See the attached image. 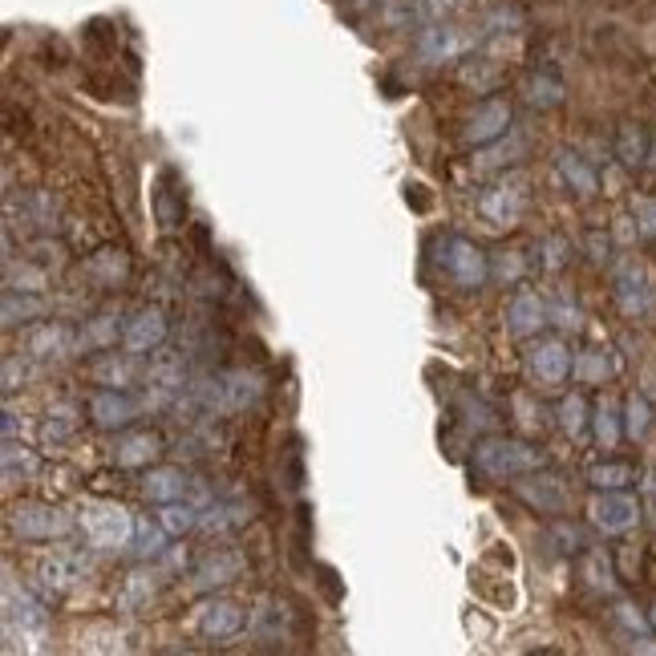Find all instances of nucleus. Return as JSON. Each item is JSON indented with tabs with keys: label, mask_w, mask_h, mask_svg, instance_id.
<instances>
[{
	"label": "nucleus",
	"mask_w": 656,
	"mask_h": 656,
	"mask_svg": "<svg viewBox=\"0 0 656 656\" xmlns=\"http://www.w3.org/2000/svg\"><path fill=\"white\" fill-rule=\"evenodd\" d=\"M94 381L106 389H130L134 381H146L143 357L130 353V349H122V353H106V357L94 365Z\"/></svg>",
	"instance_id": "22"
},
{
	"label": "nucleus",
	"mask_w": 656,
	"mask_h": 656,
	"mask_svg": "<svg viewBox=\"0 0 656 656\" xmlns=\"http://www.w3.org/2000/svg\"><path fill=\"white\" fill-rule=\"evenodd\" d=\"M167 332H171V328H167V316L158 313V308H138V313L126 320V328H122V349L138 353V357L158 353L162 341H167Z\"/></svg>",
	"instance_id": "15"
},
{
	"label": "nucleus",
	"mask_w": 656,
	"mask_h": 656,
	"mask_svg": "<svg viewBox=\"0 0 656 656\" xmlns=\"http://www.w3.org/2000/svg\"><path fill=\"white\" fill-rule=\"evenodd\" d=\"M551 320H559V325H580V316H575V308H568V304H559V308H551Z\"/></svg>",
	"instance_id": "46"
},
{
	"label": "nucleus",
	"mask_w": 656,
	"mask_h": 656,
	"mask_svg": "<svg viewBox=\"0 0 656 656\" xmlns=\"http://www.w3.org/2000/svg\"><path fill=\"white\" fill-rule=\"evenodd\" d=\"M478 211H483V219L486 223H495V228H511V223H519V215L527 211V183H523L519 174L499 179V183L486 186L483 195H478Z\"/></svg>",
	"instance_id": "7"
},
{
	"label": "nucleus",
	"mask_w": 656,
	"mask_h": 656,
	"mask_svg": "<svg viewBox=\"0 0 656 656\" xmlns=\"http://www.w3.org/2000/svg\"><path fill=\"white\" fill-rule=\"evenodd\" d=\"M243 624H247V616H243L240 604H228V599H211V604H203L199 612H195V628H199V636L207 641H231V636H240Z\"/></svg>",
	"instance_id": "19"
},
{
	"label": "nucleus",
	"mask_w": 656,
	"mask_h": 656,
	"mask_svg": "<svg viewBox=\"0 0 656 656\" xmlns=\"http://www.w3.org/2000/svg\"><path fill=\"white\" fill-rule=\"evenodd\" d=\"M4 438H16V414L13 410H4Z\"/></svg>",
	"instance_id": "47"
},
{
	"label": "nucleus",
	"mask_w": 656,
	"mask_h": 656,
	"mask_svg": "<svg viewBox=\"0 0 656 656\" xmlns=\"http://www.w3.org/2000/svg\"><path fill=\"white\" fill-rule=\"evenodd\" d=\"M0 462H4V478H9V483H13V478H29V474H37V454L25 450L16 438H4Z\"/></svg>",
	"instance_id": "33"
},
{
	"label": "nucleus",
	"mask_w": 656,
	"mask_h": 656,
	"mask_svg": "<svg viewBox=\"0 0 656 656\" xmlns=\"http://www.w3.org/2000/svg\"><path fill=\"white\" fill-rule=\"evenodd\" d=\"M25 377H29V365L21 357H4V393H13L16 386H25Z\"/></svg>",
	"instance_id": "44"
},
{
	"label": "nucleus",
	"mask_w": 656,
	"mask_h": 656,
	"mask_svg": "<svg viewBox=\"0 0 656 656\" xmlns=\"http://www.w3.org/2000/svg\"><path fill=\"white\" fill-rule=\"evenodd\" d=\"M624 422H628V438H644L648 426H653V405L641 393H632L624 405Z\"/></svg>",
	"instance_id": "38"
},
{
	"label": "nucleus",
	"mask_w": 656,
	"mask_h": 656,
	"mask_svg": "<svg viewBox=\"0 0 656 656\" xmlns=\"http://www.w3.org/2000/svg\"><path fill=\"white\" fill-rule=\"evenodd\" d=\"M653 628H656V604H653Z\"/></svg>",
	"instance_id": "48"
},
{
	"label": "nucleus",
	"mask_w": 656,
	"mask_h": 656,
	"mask_svg": "<svg viewBox=\"0 0 656 656\" xmlns=\"http://www.w3.org/2000/svg\"><path fill=\"white\" fill-rule=\"evenodd\" d=\"M620 158L624 162H641L644 158V138L636 126H624V134H620Z\"/></svg>",
	"instance_id": "43"
},
{
	"label": "nucleus",
	"mask_w": 656,
	"mask_h": 656,
	"mask_svg": "<svg viewBox=\"0 0 656 656\" xmlns=\"http://www.w3.org/2000/svg\"><path fill=\"white\" fill-rule=\"evenodd\" d=\"M86 276L101 288H118L130 276V264L118 247H101V252H94V256L86 259Z\"/></svg>",
	"instance_id": "25"
},
{
	"label": "nucleus",
	"mask_w": 656,
	"mask_h": 656,
	"mask_svg": "<svg viewBox=\"0 0 656 656\" xmlns=\"http://www.w3.org/2000/svg\"><path fill=\"white\" fill-rule=\"evenodd\" d=\"M523 94H527L531 106L551 110V106H559V101H563V82H559L556 73H535V77H527Z\"/></svg>",
	"instance_id": "32"
},
{
	"label": "nucleus",
	"mask_w": 656,
	"mask_h": 656,
	"mask_svg": "<svg viewBox=\"0 0 656 656\" xmlns=\"http://www.w3.org/2000/svg\"><path fill=\"white\" fill-rule=\"evenodd\" d=\"M73 429H77V422H73L70 405L49 410V417H45V426H41V446H61L65 438H73Z\"/></svg>",
	"instance_id": "35"
},
{
	"label": "nucleus",
	"mask_w": 656,
	"mask_h": 656,
	"mask_svg": "<svg viewBox=\"0 0 656 656\" xmlns=\"http://www.w3.org/2000/svg\"><path fill=\"white\" fill-rule=\"evenodd\" d=\"M547 325H551V304L539 292L519 288L511 296V304H507V328H511L514 337H539Z\"/></svg>",
	"instance_id": "13"
},
{
	"label": "nucleus",
	"mask_w": 656,
	"mask_h": 656,
	"mask_svg": "<svg viewBox=\"0 0 656 656\" xmlns=\"http://www.w3.org/2000/svg\"><path fill=\"white\" fill-rule=\"evenodd\" d=\"M77 523H82L94 551H126L130 539H134V527H138V519L122 502L106 499H89L77 514Z\"/></svg>",
	"instance_id": "3"
},
{
	"label": "nucleus",
	"mask_w": 656,
	"mask_h": 656,
	"mask_svg": "<svg viewBox=\"0 0 656 656\" xmlns=\"http://www.w3.org/2000/svg\"><path fill=\"white\" fill-rule=\"evenodd\" d=\"M167 535L171 531L162 527V523H150V519H138V527H134V539H130V556L134 559H158L167 551Z\"/></svg>",
	"instance_id": "28"
},
{
	"label": "nucleus",
	"mask_w": 656,
	"mask_h": 656,
	"mask_svg": "<svg viewBox=\"0 0 656 656\" xmlns=\"http://www.w3.org/2000/svg\"><path fill=\"white\" fill-rule=\"evenodd\" d=\"M559 414V426H563V434H571V438H580L587 426V401L580 398V393H571V398H563L556 405Z\"/></svg>",
	"instance_id": "36"
},
{
	"label": "nucleus",
	"mask_w": 656,
	"mask_h": 656,
	"mask_svg": "<svg viewBox=\"0 0 656 656\" xmlns=\"http://www.w3.org/2000/svg\"><path fill=\"white\" fill-rule=\"evenodd\" d=\"M49 632V612H45V599H37L25 584H16L13 571H4V636L9 641H45Z\"/></svg>",
	"instance_id": "4"
},
{
	"label": "nucleus",
	"mask_w": 656,
	"mask_h": 656,
	"mask_svg": "<svg viewBox=\"0 0 656 656\" xmlns=\"http://www.w3.org/2000/svg\"><path fill=\"white\" fill-rule=\"evenodd\" d=\"M632 478H636V471L628 462H596L587 471V483L596 486V490H624Z\"/></svg>",
	"instance_id": "34"
},
{
	"label": "nucleus",
	"mask_w": 656,
	"mask_h": 656,
	"mask_svg": "<svg viewBox=\"0 0 656 656\" xmlns=\"http://www.w3.org/2000/svg\"><path fill=\"white\" fill-rule=\"evenodd\" d=\"M25 353L37 361H65L73 353H82V344H77V332L70 325H37L25 337Z\"/></svg>",
	"instance_id": "18"
},
{
	"label": "nucleus",
	"mask_w": 656,
	"mask_h": 656,
	"mask_svg": "<svg viewBox=\"0 0 656 656\" xmlns=\"http://www.w3.org/2000/svg\"><path fill=\"white\" fill-rule=\"evenodd\" d=\"M158 454H162V442H158V434H150V429H130L114 446V462L122 471H143Z\"/></svg>",
	"instance_id": "23"
},
{
	"label": "nucleus",
	"mask_w": 656,
	"mask_h": 656,
	"mask_svg": "<svg viewBox=\"0 0 656 656\" xmlns=\"http://www.w3.org/2000/svg\"><path fill=\"white\" fill-rule=\"evenodd\" d=\"M259 393H264V377L252 369H228L211 377V381H199L191 389V401L199 405L203 414L228 417V414H243L247 405H256Z\"/></svg>",
	"instance_id": "1"
},
{
	"label": "nucleus",
	"mask_w": 656,
	"mask_h": 656,
	"mask_svg": "<svg viewBox=\"0 0 656 656\" xmlns=\"http://www.w3.org/2000/svg\"><path fill=\"white\" fill-rule=\"evenodd\" d=\"M203 507L191 499H174V502H158V523L171 531V535H191L199 531Z\"/></svg>",
	"instance_id": "26"
},
{
	"label": "nucleus",
	"mask_w": 656,
	"mask_h": 656,
	"mask_svg": "<svg viewBox=\"0 0 656 656\" xmlns=\"http://www.w3.org/2000/svg\"><path fill=\"white\" fill-rule=\"evenodd\" d=\"M612 280H616V300H620V308H624L628 316H641L644 308L653 304V280H648L641 259L616 264Z\"/></svg>",
	"instance_id": "14"
},
{
	"label": "nucleus",
	"mask_w": 656,
	"mask_h": 656,
	"mask_svg": "<svg viewBox=\"0 0 656 656\" xmlns=\"http://www.w3.org/2000/svg\"><path fill=\"white\" fill-rule=\"evenodd\" d=\"M143 490H146V499L150 502H174V499L199 502V486H195V478H191L186 471H179V466H158V471H150L146 474Z\"/></svg>",
	"instance_id": "21"
},
{
	"label": "nucleus",
	"mask_w": 656,
	"mask_h": 656,
	"mask_svg": "<svg viewBox=\"0 0 656 656\" xmlns=\"http://www.w3.org/2000/svg\"><path fill=\"white\" fill-rule=\"evenodd\" d=\"M575 377L580 381H608L612 377V361L599 357V353H580L575 357Z\"/></svg>",
	"instance_id": "41"
},
{
	"label": "nucleus",
	"mask_w": 656,
	"mask_h": 656,
	"mask_svg": "<svg viewBox=\"0 0 656 656\" xmlns=\"http://www.w3.org/2000/svg\"><path fill=\"white\" fill-rule=\"evenodd\" d=\"M511 106L502 98H490L483 101L471 118H466V126H462V143L466 146H495L499 138L511 134Z\"/></svg>",
	"instance_id": "11"
},
{
	"label": "nucleus",
	"mask_w": 656,
	"mask_h": 656,
	"mask_svg": "<svg viewBox=\"0 0 656 656\" xmlns=\"http://www.w3.org/2000/svg\"><path fill=\"white\" fill-rule=\"evenodd\" d=\"M587 514L604 535H624L641 523V507L624 490H599L596 499L587 502Z\"/></svg>",
	"instance_id": "9"
},
{
	"label": "nucleus",
	"mask_w": 656,
	"mask_h": 656,
	"mask_svg": "<svg viewBox=\"0 0 656 656\" xmlns=\"http://www.w3.org/2000/svg\"><path fill=\"white\" fill-rule=\"evenodd\" d=\"M73 519L65 507H53V502H16L9 511V531H13L21 543H53L65 539L73 531Z\"/></svg>",
	"instance_id": "5"
},
{
	"label": "nucleus",
	"mask_w": 656,
	"mask_h": 656,
	"mask_svg": "<svg viewBox=\"0 0 656 656\" xmlns=\"http://www.w3.org/2000/svg\"><path fill=\"white\" fill-rule=\"evenodd\" d=\"M49 313V300L41 292H21V288H4V304H0V325L16 328V325H29L37 316Z\"/></svg>",
	"instance_id": "24"
},
{
	"label": "nucleus",
	"mask_w": 656,
	"mask_h": 656,
	"mask_svg": "<svg viewBox=\"0 0 656 656\" xmlns=\"http://www.w3.org/2000/svg\"><path fill=\"white\" fill-rule=\"evenodd\" d=\"M462 9H466V0H414L417 21H426V25H434V21H450V16L462 13Z\"/></svg>",
	"instance_id": "39"
},
{
	"label": "nucleus",
	"mask_w": 656,
	"mask_h": 656,
	"mask_svg": "<svg viewBox=\"0 0 656 656\" xmlns=\"http://www.w3.org/2000/svg\"><path fill=\"white\" fill-rule=\"evenodd\" d=\"M247 519H252V511L243 502H215V507H203L199 531H231Z\"/></svg>",
	"instance_id": "31"
},
{
	"label": "nucleus",
	"mask_w": 656,
	"mask_h": 656,
	"mask_svg": "<svg viewBox=\"0 0 656 656\" xmlns=\"http://www.w3.org/2000/svg\"><path fill=\"white\" fill-rule=\"evenodd\" d=\"M155 575L150 571H134V575H126V584H122V592H118V608L122 612H143V608H150V599H155Z\"/></svg>",
	"instance_id": "29"
},
{
	"label": "nucleus",
	"mask_w": 656,
	"mask_h": 656,
	"mask_svg": "<svg viewBox=\"0 0 656 656\" xmlns=\"http://www.w3.org/2000/svg\"><path fill=\"white\" fill-rule=\"evenodd\" d=\"M126 325H118V316L114 313H101V316H94L82 332H77V344L82 349H114V341H118V332H122Z\"/></svg>",
	"instance_id": "30"
},
{
	"label": "nucleus",
	"mask_w": 656,
	"mask_h": 656,
	"mask_svg": "<svg viewBox=\"0 0 656 656\" xmlns=\"http://www.w3.org/2000/svg\"><path fill=\"white\" fill-rule=\"evenodd\" d=\"M556 167H559V174H563V183H568L575 195H596V171H592L575 150H559Z\"/></svg>",
	"instance_id": "27"
},
{
	"label": "nucleus",
	"mask_w": 656,
	"mask_h": 656,
	"mask_svg": "<svg viewBox=\"0 0 656 656\" xmlns=\"http://www.w3.org/2000/svg\"><path fill=\"white\" fill-rule=\"evenodd\" d=\"M37 584H41V596L53 599L61 596V592H70L73 584H82L89 575V559L77 556V551H53V556H45L41 563H37Z\"/></svg>",
	"instance_id": "10"
},
{
	"label": "nucleus",
	"mask_w": 656,
	"mask_h": 656,
	"mask_svg": "<svg viewBox=\"0 0 656 656\" xmlns=\"http://www.w3.org/2000/svg\"><path fill=\"white\" fill-rule=\"evenodd\" d=\"M636 219L644 235H656V199H636Z\"/></svg>",
	"instance_id": "45"
},
{
	"label": "nucleus",
	"mask_w": 656,
	"mask_h": 656,
	"mask_svg": "<svg viewBox=\"0 0 656 656\" xmlns=\"http://www.w3.org/2000/svg\"><path fill=\"white\" fill-rule=\"evenodd\" d=\"M243 571H247V556L235 551V547H223V551H211L195 563V587L199 592H211V587L235 584Z\"/></svg>",
	"instance_id": "17"
},
{
	"label": "nucleus",
	"mask_w": 656,
	"mask_h": 656,
	"mask_svg": "<svg viewBox=\"0 0 656 656\" xmlns=\"http://www.w3.org/2000/svg\"><path fill=\"white\" fill-rule=\"evenodd\" d=\"M527 369L539 386L551 389V386H563V381H568V373L575 369V361H571L563 341H539V344H531Z\"/></svg>",
	"instance_id": "16"
},
{
	"label": "nucleus",
	"mask_w": 656,
	"mask_h": 656,
	"mask_svg": "<svg viewBox=\"0 0 656 656\" xmlns=\"http://www.w3.org/2000/svg\"><path fill=\"white\" fill-rule=\"evenodd\" d=\"M143 417V398H130V389H106L101 386L89 398V422L98 429H126Z\"/></svg>",
	"instance_id": "8"
},
{
	"label": "nucleus",
	"mask_w": 656,
	"mask_h": 656,
	"mask_svg": "<svg viewBox=\"0 0 656 656\" xmlns=\"http://www.w3.org/2000/svg\"><path fill=\"white\" fill-rule=\"evenodd\" d=\"M438 264H442V271L458 288H483L486 280H490V259H486L483 247L474 240H466V235H446V240L438 243Z\"/></svg>",
	"instance_id": "6"
},
{
	"label": "nucleus",
	"mask_w": 656,
	"mask_h": 656,
	"mask_svg": "<svg viewBox=\"0 0 656 656\" xmlns=\"http://www.w3.org/2000/svg\"><path fill=\"white\" fill-rule=\"evenodd\" d=\"M471 45H474L471 33L454 29L450 21H434V25H426L422 37H417V58L429 61V65H442V61L462 58Z\"/></svg>",
	"instance_id": "12"
},
{
	"label": "nucleus",
	"mask_w": 656,
	"mask_h": 656,
	"mask_svg": "<svg viewBox=\"0 0 656 656\" xmlns=\"http://www.w3.org/2000/svg\"><path fill=\"white\" fill-rule=\"evenodd\" d=\"M543 466V454L535 446L519 442V438H483L474 446V471L490 478V483H507V478H523Z\"/></svg>",
	"instance_id": "2"
},
{
	"label": "nucleus",
	"mask_w": 656,
	"mask_h": 656,
	"mask_svg": "<svg viewBox=\"0 0 656 656\" xmlns=\"http://www.w3.org/2000/svg\"><path fill=\"white\" fill-rule=\"evenodd\" d=\"M514 490H519V499L527 502V507H535V511L543 514H559L568 511V486L559 483L556 474H539L535 471V478H523V483H514Z\"/></svg>",
	"instance_id": "20"
},
{
	"label": "nucleus",
	"mask_w": 656,
	"mask_h": 656,
	"mask_svg": "<svg viewBox=\"0 0 656 656\" xmlns=\"http://www.w3.org/2000/svg\"><path fill=\"white\" fill-rule=\"evenodd\" d=\"M490 276L502 280V284H519V280L527 276V259L519 256V252H499L495 264H490Z\"/></svg>",
	"instance_id": "40"
},
{
	"label": "nucleus",
	"mask_w": 656,
	"mask_h": 656,
	"mask_svg": "<svg viewBox=\"0 0 656 656\" xmlns=\"http://www.w3.org/2000/svg\"><path fill=\"white\" fill-rule=\"evenodd\" d=\"M9 288H21V292H41L45 288V271H37V268H25L21 271H9Z\"/></svg>",
	"instance_id": "42"
},
{
	"label": "nucleus",
	"mask_w": 656,
	"mask_h": 656,
	"mask_svg": "<svg viewBox=\"0 0 656 656\" xmlns=\"http://www.w3.org/2000/svg\"><path fill=\"white\" fill-rule=\"evenodd\" d=\"M592 426H596V442L604 450H612L620 442V417H616V405L612 401H599L596 414H592Z\"/></svg>",
	"instance_id": "37"
}]
</instances>
